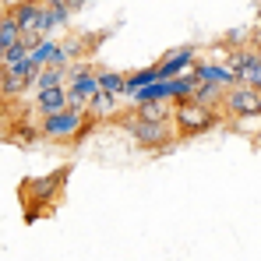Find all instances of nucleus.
<instances>
[{"label": "nucleus", "instance_id": "nucleus-1", "mask_svg": "<svg viewBox=\"0 0 261 261\" xmlns=\"http://www.w3.org/2000/svg\"><path fill=\"white\" fill-rule=\"evenodd\" d=\"M95 117H88V110H60V113H49V117H39V138L49 141V145H82L88 134L95 130Z\"/></svg>", "mask_w": 261, "mask_h": 261}, {"label": "nucleus", "instance_id": "nucleus-2", "mask_svg": "<svg viewBox=\"0 0 261 261\" xmlns=\"http://www.w3.org/2000/svg\"><path fill=\"white\" fill-rule=\"evenodd\" d=\"M110 124H117V127L130 134V141L138 145V148H145V152H170L176 141V130L173 124H163V120H141V117H134V113H117Z\"/></svg>", "mask_w": 261, "mask_h": 261}, {"label": "nucleus", "instance_id": "nucleus-3", "mask_svg": "<svg viewBox=\"0 0 261 261\" xmlns=\"http://www.w3.org/2000/svg\"><path fill=\"white\" fill-rule=\"evenodd\" d=\"M222 124V110L216 106H205L198 99H180L173 102V130L176 138H198V134H208Z\"/></svg>", "mask_w": 261, "mask_h": 261}, {"label": "nucleus", "instance_id": "nucleus-4", "mask_svg": "<svg viewBox=\"0 0 261 261\" xmlns=\"http://www.w3.org/2000/svg\"><path fill=\"white\" fill-rule=\"evenodd\" d=\"M64 180H67V170H57L53 176H29V180H21L18 198L25 205V222H36L43 212H49L46 198H60Z\"/></svg>", "mask_w": 261, "mask_h": 261}, {"label": "nucleus", "instance_id": "nucleus-5", "mask_svg": "<svg viewBox=\"0 0 261 261\" xmlns=\"http://www.w3.org/2000/svg\"><path fill=\"white\" fill-rule=\"evenodd\" d=\"M219 110H222L229 120H261V92L237 82V85H229L222 92Z\"/></svg>", "mask_w": 261, "mask_h": 261}, {"label": "nucleus", "instance_id": "nucleus-6", "mask_svg": "<svg viewBox=\"0 0 261 261\" xmlns=\"http://www.w3.org/2000/svg\"><path fill=\"white\" fill-rule=\"evenodd\" d=\"M226 67L237 74L240 85H251L261 92V53L251 46H237V49H226Z\"/></svg>", "mask_w": 261, "mask_h": 261}, {"label": "nucleus", "instance_id": "nucleus-7", "mask_svg": "<svg viewBox=\"0 0 261 261\" xmlns=\"http://www.w3.org/2000/svg\"><path fill=\"white\" fill-rule=\"evenodd\" d=\"M43 0H14V4H7V11H11V18L18 21V29H21V36L29 39V43L36 46L43 36L36 32V25H39V14H43Z\"/></svg>", "mask_w": 261, "mask_h": 261}, {"label": "nucleus", "instance_id": "nucleus-8", "mask_svg": "<svg viewBox=\"0 0 261 261\" xmlns=\"http://www.w3.org/2000/svg\"><path fill=\"white\" fill-rule=\"evenodd\" d=\"M194 60H198V46H176L159 60V78H176V74L191 71Z\"/></svg>", "mask_w": 261, "mask_h": 261}, {"label": "nucleus", "instance_id": "nucleus-9", "mask_svg": "<svg viewBox=\"0 0 261 261\" xmlns=\"http://www.w3.org/2000/svg\"><path fill=\"white\" fill-rule=\"evenodd\" d=\"M191 71L198 74V82H208V85H222V88L237 85V74L226 67V60H201V57H198Z\"/></svg>", "mask_w": 261, "mask_h": 261}, {"label": "nucleus", "instance_id": "nucleus-10", "mask_svg": "<svg viewBox=\"0 0 261 261\" xmlns=\"http://www.w3.org/2000/svg\"><path fill=\"white\" fill-rule=\"evenodd\" d=\"M4 138L7 141H18V145H39L43 141L39 138V117L36 113H25L21 120H14V124L4 127Z\"/></svg>", "mask_w": 261, "mask_h": 261}, {"label": "nucleus", "instance_id": "nucleus-11", "mask_svg": "<svg viewBox=\"0 0 261 261\" xmlns=\"http://www.w3.org/2000/svg\"><path fill=\"white\" fill-rule=\"evenodd\" d=\"M67 110V88L57 85V88H39L36 92V102H32V113L36 117H49V113H60Z\"/></svg>", "mask_w": 261, "mask_h": 261}, {"label": "nucleus", "instance_id": "nucleus-12", "mask_svg": "<svg viewBox=\"0 0 261 261\" xmlns=\"http://www.w3.org/2000/svg\"><path fill=\"white\" fill-rule=\"evenodd\" d=\"M32 64L36 67H46V64H60V67H67V57H64V46L57 43V39H49V36H43L39 43L32 46Z\"/></svg>", "mask_w": 261, "mask_h": 261}, {"label": "nucleus", "instance_id": "nucleus-13", "mask_svg": "<svg viewBox=\"0 0 261 261\" xmlns=\"http://www.w3.org/2000/svg\"><path fill=\"white\" fill-rule=\"evenodd\" d=\"M134 117L141 120H163V124H173V102H159V99H145V102H134L130 106Z\"/></svg>", "mask_w": 261, "mask_h": 261}, {"label": "nucleus", "instance_id": "nucleus-14", "mask_svg": "<svg viewBox=\"0 0 261 261\" xmlns=\"http://www.w3.org/2000/svg\"><path fill=\"white\" fill-rule=\"evenodd\" d=\"M85 110H88V117H95L99 124H102V120H113V117H117V95H113V92H102V88H99V92H95V95L88 99Z\"/></svg>", "mask_w": 261, "mask_h": 261}, {"label": "nucleus", "instance_id": "nucleus-15", "mask_svg": "<svg viewBox=\"0 0 261 261\" xmlns=\"http://www.w3.org/2000/svg\"><path fill=\"white\" fill-rule=\"evenodd\" d=\"M18 39H25V36H21L18 21L11 18V11L4 7V11H0V43H4V46H14Z\"/></svg>", "mask_w": 261, "mask_h": 261}, {"label": "nucleus", "instance_id": "nucleus-16", "mask_svg": "<svg viewBox=\"0 0 261 261\" xmlns=\"http://www.w3.org/2000/svg\"><path fill=\"white\" fill-rule=\"evenodd\" d=\"M95 78H99V88H102V92H113V95H120V92H124V74H120V71L95 67Z\"/></svg>", "mask_w": 261, "mask_h": 261}, {"label": "nucleus", "instance_id": "nucleus-17", "mask_svg": "<svg viewBox=\"0 0 261 261\" xmlns=\"http://www.w3.org/2000/svg\"><path fill=\"white\" fill-rule=\"evenodd\" d=\"M222 92H226L222 85L198 82V88H194V95H191V99H198V102H205V106H216V110H219V102H222Z\"/></svg>", "mask_w": 261, "mask_h": 261}, {"label": "nucleus", "instance_id": "nucleus-18", "mask_svg": "<svg viewBox=\"0 0 261 261\" xmlns=\"http://www.w3.org/2000/svg\"><path fill=\"white\" fill-rule=\"evenodd\" d=\"M29 53H32V43H29V39H18L14 46H7V53H4V67H14V64L29 60Z\"/></svg>", "mask_w": 261, "mask_h": 261}, {"label": "nucleus", "instance_id": "nucleus-19", "mask_svg": "<svg viewBox=\"0 0 261 261\" xmlns=\"http://www.w3.org/2000/svg\"><path fill=\"white\" fill-rule=\"evenodd\" d=\"M43 4L49 7V11H57V14H60V21H64V25L71 21V0H43Z\"/></svg>", "mask_w": 261, "mask_h": 261}, {"label": "nucleus", "instance_id": "nucleus-20", "mask_svg": "<svg viewBox=\"0 0 261 261\" xmlns=\"http://www.w3.org/2000/svg\"><path fill=\"white\" fill-rule=\"evenodd\" d=\"M85 4H88V0H71V14H78V11H82Z\"/></svg>", "mask_w": 261, "mask_h": 261}, {"label": "nucleus", "instance_id": "nucleus-21", "mask_svg": "<svg viewBox=\"0 0 261 261\" xmlns=\"http://www.w3.org/2000/svg\"><path fill=\"white\" fill-rule=\"evenodd\" d=\"M4 53H7V46L0 43V67H4Z\"/></svg>", "mask_w": 261, "mask_h": 261}, {"label": "nucleus", "instance_id": "nucleus-22", "mask_svg": "<svg viewBox=\"0 0 261 261\" xmlns=\"http://www.w3.org/2000/svg\"><path fill=\"white\" fill-rule=\"evenodd\" d=\"M258 25H261V4H258Z\"/></svg>", "mask_w": 261, "mask_h": 261}]
</instances>
